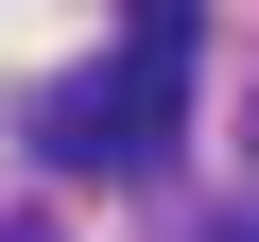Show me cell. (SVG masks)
I'll return each mask as SVG.
<instances>
[{
    "label": "cell",
    "mask_w": 259,
    "mask_h": 242,
    "mask_svg": "<svg viewBox=\"0 0 259 242\" xmlns=\"http://www.w3.org/2000/svg\"><path fill=\"white\" fill-rule=\"evenodd\" d=\"M35 156H52V173H156V156H173V87H156V69H69V87L35 104Z\"/></svg>",
    "instance_id": "1"
},
{
    "label": "cell",
    "mask_w": 259,
    "mask_h": 242,
    "mask_svg": "<svg viewBox=\"0 0 259 242\" xmlns=\"http://www.w3.org/2000/svg\"><path fill=\"white\" fill-rule=\"evenodd\" d=\"M207 242H259V208H225V225H207Z\"/></svg>",
    "instance_id": "2"
}]
</instances>
